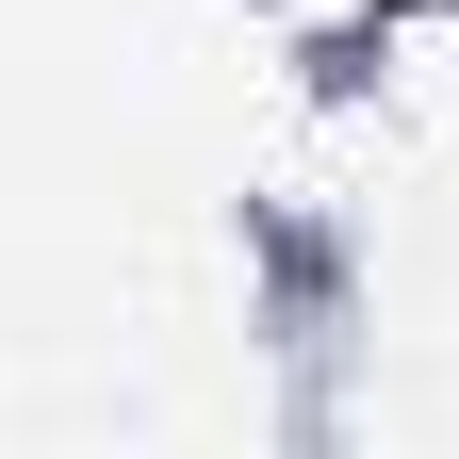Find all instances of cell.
Masks as SVG:
<instances>
[{
    "label": "cell",
    "instance_id": "2",
    "mask_svg": "<svg viewBox=\"0 0 459 459\" xmlns=\"http://www.w3.org/2000/svg\"><path fill=\"white\" fill-rule=\"evenodd\" d=\"M263 17H296V0H263Z\"/></svg>",
    "mask_w": 459,
    "mask_h": 459
},
{
    "label": "cell",
    "instance_id": "1",
    "mask_svg": "<svg viewBox=\"0 0 459 459\" xmlns=\"http://www.w3.org/2000/svg\"><path fill=\"white\" fill-rule=\"evenodd\" d=\"M230 263H247V328L263 344H344L361 328V230H344V197H312V181H263L230 213Z\"/></svg>",
    "mask_w": 459,
    "mask_h": 459
}]
</instances>
